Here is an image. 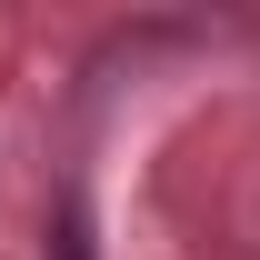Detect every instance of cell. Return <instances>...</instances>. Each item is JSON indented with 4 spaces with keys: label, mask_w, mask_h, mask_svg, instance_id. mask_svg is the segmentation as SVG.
Returning a JSON list of instances; mask_svg holds the SVG:
<instances>
[{
    "label": "cell",
    "mask_w": 260,
    "mask_h": 260,
    "mask_svg": "<svg viewBox=\"0 0 260 260\" xmlns=\"http://www.w3.org/2000/svg\"><path fill=\"white\" fill-rule=\"evenodd\" d=\"M50 260H90V220H80V200H60V220H50Z\"/></svg>",
    "instance_id": "cell-1"
}]
</instances>
